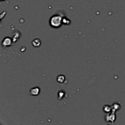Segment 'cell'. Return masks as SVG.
Here are the masks:
<instances>
[{
	"label": "cell",
	"mask_w": 125,
	"mask_h": 125,
	"mask_svg": "<svg viewBox=\"0 0 125 125\" xmlns=\"http://www.w3.org/2000/svg\"><path fill=\"white\" fill-rule=\"evenodd\" d=\"M103 111L105 113H110L112 111V106H109V105H105L103 107Z\"/></svg>",
	"instance_id": "5"
},
{
	"label": "cell",
	"mask_w": 125,
	"mask_h": 125,
	"mask_svg": "<svg viewBox=\"0 0 125 125\" xmlns=\"http://www.w3.org/2000/svg\"><path fill=\"white\" fill-rule=\"evenodd\" d=\"M116 119V116H115V111H112L110 113H108L105 117V120L107 122L113 123L115 121Z\"/></svg>",
	"instance_id": "2"
},
{
	"label": "cell",
	"mask_w": 125,
	"mask_h": 125,
	"mask_svg": "<svg viewBox=\"0 0 125 125\" xmlns=\"http://www.w3.org/2000/svg\"><path fill=\"white\" fill-rule=\"evenodd\" d=\"M1 1H4V0H1Z\"/></svg>",
	"instance_id": "10"
},
{
	"label": "cell",
	"mask_w": 125,
	"mask_h": 125,
	"mask_svg": "<svg viewBox=\"0 0 125 125\" xmlns=\"http://www.w3.org/2000/svg\"><path fill=\"white\" fill-rule=\"evenodd\" d=\"M11 44V40L9 38L7 37L6 39H4V41L3 42V45H5V46H7V45H10Z\"/></svg>",
	"instance_id": "8"
},
{
	"label": "cell",
	"mask_w": 125,
	"mask_h": 125,
	"mask_svg": "<svg viewBox=\"0 0 125 125\" xmlns=\"http://www.w3.org/2000/svg\"><path fill=\"white\" fill-rule=\"evenodd\" d=\"M64 97V92L63 90H61L58 93V98L59 99H62Z\"/></svg>",
	"instance_id": "9"
},
{
	"label": "cell",
	"mask_w": 125,
	"mask_h": 125,
	"mask_svg": "<svg viewBox=\"0 0 125 125\" xmlns=\"http://www.w3.org/2000/svg\"><path fill=\"white\" fill-rule=\"evenodd\" d=\"M32 44L33 45V47H35V48H38L41 45V41L40 39H35L32 42Z\"/></svg>",
	"instance_id": "4"
},
{
	"label": "cell",
	"mask_w": 125,
	"mask_h": 125,
	"mask_svg": "<svg viewBox=\"0 0 125 125\" xmlns=\"http://www.w3.org/2000/svg\"><path fill=\"white\" fill-rule=\"evenodd\" d=\"M65 80V77L63 75H59L57 77V81L59 83H63Z\"/></svg>",
	"instance_id": "6"
},
{
	"label": "cell",
	"mask_w": 125,
	"mask_h": 125,
	"mask_svg": "<svg viewBox=\"0 0 125 125\" xmlns=\"http://www.w3.org/2000/svg\"><path fill=\"white\" fill-rule=\"evenodd\" d=\"M112 111L116 112V111H118V110L120 109V105L118 103H114L112 106Z\"/></svg>",
	"instance_id": "7"
},
{
	"label": "cell",
	"mask_w": 125,
	"mask_h": 125,
	"mask_svg": "<svg viewBox=\"0 0 125 125\" xmlns=\"http://www.w3.org/2000/svg\"><path fill=\"white\" fill-rule=\"evenodd\" d=\"M40 89L39 87H35L32 88L29 91V94L32 96H37L40 93Z\"/></svg>",
	"instance_id": "3"
},
{
	"label": "cell",
	"mask_w": 125,
	"mask_h": 125,
	"mask_svg": "<svg viewBox=\"0 0 125 125\" xmlns=\"http://www.w3.org/2000/svg\"><path fill=\"white\" fill-rule=\"evenodd\" d=\"M63 23V18L59 15H54L51 17L49 20V25L54 28L61 27Z\"/></svg>",
	"instance_id": "1"
}]
</instances>
